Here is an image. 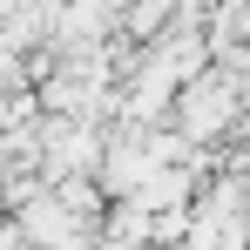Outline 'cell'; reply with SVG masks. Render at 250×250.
Masks as SVG:
<instances>
[{"label": "cell", "mask_w": 250, "mask_h": 250, "mask_svg": "<svg viewBox=\"0 0 250 250\" xmlns=\"http://www.w3.org/2000/svg\"><path fill=\"white\" fill-rule=\"evenodd\" d=\"M95 250H142V244H115V237H95Z\"/></svg>", "instance_id": "obj_1"}]
</instances>
